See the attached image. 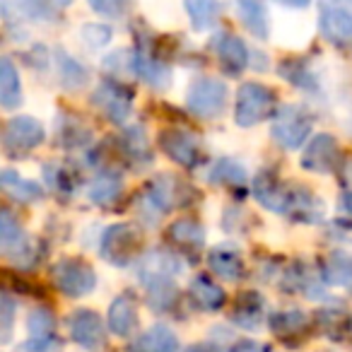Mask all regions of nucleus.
Returning a JSON list of instances; mask_svg holds the SVG:
<instances>
[{
	"mask_svg": "<svg viewBox=\"0 0 352 352\" xmlns=\"http://www.w3.org/2000/svg\"><path fill=\"white\" fill-rule=\"evenodd\" d=\"M184 184L182 179H171V176L162 174L152 179L145 188H142L140 198H138V215L147 222V225H157V217L164 215L174 206H182L176 201H184Z\"/></svg>",
	"mask_w": 352,
	"mask_h": 352,
	"instance_id": "f257e3e1",
	"label": "nucleus"
},
{
	"mask_svg": "<svg viewBox=\"0 0 352 352\" xmlns=\"http://www.w3.org/2000/svg\"><path fill=\"white\" fill-rule=\"evenodd\" d=\"M314 126V116L299 104H285L275 109L273 123H270V135L275 138L280 147L285 150H297L307 142Z\"/></svg>",
	"mask_w": 352,
	"mask_h": 352,
	"instance_id": "f03ea898",
	"label": "nucleus"
},
{
	"mask_svg": "<svg viewBox=\"0 0 352 352\" xmlns=\"http://www.w3.org/2000/svg\"><path fill=\"white\" fill-rule=\"evenodd\" d=\"M275 92L261 82H244L236 92L234 102V121L241 128L258 126L268 116L275 113Z\"/></svg>",
	"mask_w": 352,
	"mask_h": 352,
	"instance_id": "7ed1b4c3",
	"label": "nucleus"
},
{
	"mask_svg": "<svg viewBox=\"0 0 352 352\" xmlns=\"http://www.w3.org/2000/svg\"><path fill=\"white\" fill-rule=\"evenodd\" d=\"M51 280L65 297H85L97 287V273L80 258H63L51 268Z\"/></svg>",
	"mask_w": 352,
	"mask_h": 352,
	"instance_id": "20e7f679",
	"label": "nucleus"
},
{
	"mask_svg": "<svg viewBox=\"0 0 352 352\" xmlns=\"http://www.w3.org/2000/svg\"><path fill=\"white\" fill-rule=\"evenodd\" d=\"M318 27L331 44H347L352 39V0H321Z\"/></svg>",
	"mask_w": 352,
	"mask_h": 352,
	"instance_id": "39448f33",
	"label": "nucleus"
},
{
	"mask_svg": "<svg viewBox=\"0 0 352 352\" xmlns=\"http://www.w3.org/2000/svg\"><path fill=\"white\" fill-rule=\"evenodd\" d=\"M186 104L196 116L217 118L227 107V85L215 78H198L188 89Z\"/></svg>",
	"mask_w": 352,
	"mask_h": 352,
	"instance_id": "423d86ee",
	"label": "nucleus"
},
{
	"mask_svg": "<svg viewBox=\"0 0 352 352\" xmlns=\"http://www.w3.org/2000/svg\"><path fill=\"white\" fill-rule=\"evenodd\" d=\"M46 138V131L36 118L32 116H15L8 121L3 131V150L10 157H20L39 147Z\"/></svg>",
	"mask_w": 352,
	"mask_h": 352,
	"instance_id": "0eeeda50",
	"label": "nucleus"
},
{
	"mask_svg": "<svg viewBox=\"0 0 352 352\" xmlns=\"http://www.w3.org/2000/svg\"><path fill=\"white\" fill-rule=\"evenodd\" d=\"M92 104L111 123H123L133 107V89L113 80H104L92 94Z\"/></svg>",
	"mask_w": 352,
	"mask_h": 352,
	"instance_id": "6e6552de",
	"label": "nucleus"
},
{
	"mask_svg": "<svg viewBox=\"0 0 352 352\" xmlns=\"http://www.w3.org/2000/svg\"><path fill=\"white\" fill-rule=\"evenodd\" d=\"M99 254L113 265H128L138 254V232L131 225H113L104 232Z\"/></svg>",
	"mask_w": 352,
	"mask_h": 352,
	"instance_id": "1a4fd4ad",
	"label": "nucleus"
},
{
	"mask_svg": "<svg viewBox=\"0 0 352 352\" xmlns=\"http://www.w3.org/2000/svg\"><path fill=\"white\" fill-rule=\"evenodd\" d=\"M254 198L265 210L289 215V208L294 203V186H285L270 171H261L254 179Z\"/></svg>",
	"mask_w": 352,
	"mask_h": 352,
	"instance_id": "9d476101",
	"label": "nucleus"
},
{
	"mask_svg": "<svg viewBox=\"0 0 352 352\" xmlns=\"http://www.w3.org/2000/svg\"><path fill=\"white\" fill-rule=\"evenodd\" d=\"M179 273H182V263L176 256L166 254V251H152L138 263V278L147 289L174 283V275Z\"/></svg>",
	"mask_w": 352,
	"mask_h": 352,
	"instance_id": "9b49d317",
	"label": "nucleus"
},
{
	"mask_svg": "<svg viewBox=\"0 0 352 352\" xmlns=\"http://www.w3.org/2000/svg\"><path fill=\"white\" fill-rule=\"evenodd\" d=\"M160 147L169 160L182 166H196L201 160V142L193 133L182 128H166L160 133Z\"/></svg>",
	"mask_w": 352,
	"mask_h": 352,
	"instance_id": "f8f14e48",
	"label": "nucleus"
},
{
	"mask_svg": "<svg viewBox=\"0 0 352 352\" xmlns=\"http://www.w3.org/2000/svg\"><path fill=\"white\" fill-rule=\"evenodd\" d=\"M70 338H73L78 345H82L85 350H97L107 342V328L104 321L97 316V311H89V309H78V311L70 314Z\"/></svg>",
	"mask_w": 352,
	"mask_h": 352,
	"instance_id": "ddd939ff",
	"label": "nucleus"
},
{
	"mask_svg": "<svg viewBox=\"0 0 352 352\" xmlns=\"http://www.w3.org/2000/svg\"><path fill=\"white\" fill-rule=\"evenodd\" d=\"M338 160H340V150H338L336 138L328 135V133H318L304 150L302 166L307 171H314V174H328L338 166Z\"/></svg>",
	"mask_w": 352,
	"mask_h": 352,
	"instance_id": "4468645a",
	"label": "nucleus"
},
{
	"mask_svg": "<svg viewBox=\"0 0 352 352\" xmlns=\"http://www.w3.org/2000/svg\"><path fill=\"white\" fill-rule=\"evenodd\" d=\"M215 51H217V58H220V65L227 75L236 78L246 70L251 60V54L246 49V44L239 39L236 34H220L215 39Z\"/></svg>",
	"mask_w": 352,
	"mask_h": 352,
	"instance_id": "2eb2a0df",
	"label": "nucleus"
},
{
	"mask_svg": "<svg viewBox=\"0 0 352 352\" xmlns=\"http://www.w3.org/2000/svg\"><path fill=\"white\" fill-rule=\"evenodd\" d=\"M128 68H131L133 75L145 80L152 87H166V82H169V68H166L164 63H160V60L147 51L145 44L133 49L131 58H128Z\"/></svg>",
	"mask_w": 352,
	"mask_h": 352,
	"instance_id": "dca6fc26",
	"label": "nucleus"
},
{
	"mask_svg": "<svg viewBox=\"0 0 352 352\" xmlns=\"http://www.w3.org/2000/svg\"><path fill=\"white\" fill-rule=\"evenodd\" d=\"M107 326L113 336L128 338L138 326V304L131 294H118L109 307Z\"/></svg>",
	"mask_w": 352,
	"mask_h": 352,
	"instance_id": "f3484780",
	"label": "nucleus"
},
{
	"mask_svg": "<svg viewBox=\"0 0 352 352\" xmlns=\"http://www.w3.org/2000/svg\"><path fill=\"white\" fill-rule=\"evenodd\" d=\"M54 8L51 0H3V15L8 22L12 17L27 22H51L56 15Z\"/></svg>",
	"mask_w": 352,
	"mask_h": 352,
	"instance_id": "a211bd4d",
	"label": "nucleus"
},
{
	"mask_svg": "<svg viewBox=\"0 0 352 352\" xmlns=\"http://www.w3.org/2000/svg\"><path fill=\"white\" fill-rule=\"evenodd\" d=\"M268 323H270V328H273V333L285 345H297L299 340L307 338L304 333H307V328H309V318H307V314L297 311V309L273 314Z\"/></svg>",
	"mask_w": 352,
	"mask_h": 352,
	"instance_id": "6ab92c4d",
	"label": "nucleus"
},
{
	"mask_svg": "<svg viewBox=\"0 0 352 352\" xmlns=\"http://www.w3.org/2000/svg\"><path fill=\"white\" fill-rule=\"evenodd\" d=\"M208 265L222 280H241L244 275V258L239 249L232 244H220L208 254Z\"/></svg>",
	"mask_w": 352,
	"mask_h": 352,
	"instance_id": "aec40b11",
	"label": "nucleus"
},
{
	"mask_svg": "<svg viewBox=\"0 0 352 352\" xmlns=\"http://www.w3.org/2000/svg\"><path fill=\"white\" fill-rule=\"evenodd\" d=\"M30 347L34 352H46L56 345V318L49 309H34L27 321Z\"/></svg>",
	"mask_w": 352,
	"mask_h": 352,
	"instance_id": "412c9836",
	"label": "nucleus"
},
{
	"mask_svg": "<svg viewBox=\"0 0 352 352\" xmlns=\"http://www.w3.org/2000/svg\"><path fill=\"white\" fill-rule=\"evenodd\" d=\"M188 292H191V302L196 304L201 311H217V309L225 307L227 294L220 285L215 283L208 275H196L188 285Z\"/></svg>",
	"mask_w": 352,
	"mask_h": 352,
	"instance_id": "4be33fe9",
	"label": "nucleus"
},
{
	"mask_svg": "<svg viewBox=\"0 0 352 352\" xmlns=\"http://www.w3.org/2000/svg\"><path fill=\"white\" fill-rule=\"evenodd\" d=\"M0 188H3V193L8 198H12L17 203H34L41 201V196H44V188L39 184L30 182V179H25V176H20L12 169H6L0 174Z\"/></svg>",
	"mask_w": 352,
	"mask_h": 352,
	"instance_id": "5701e85b",
	"label": "nucleus"
},
{
	"mask_svg": "<svg viewBox=\"0 0 352 352\" xmlns=\"http://www.w3.org/2000/svg\"><path fill=\"white\" fill-rule=\"evenodd\" d=\"M263 297L258 292H244L236 297L232 309V321L246 331H256L263 321Z\"/></svg>",
	"mask_w": 352,
	"mask_h": 352,
	"instance_id": "b1692460",
	"label": "nucleus"
},
{
	"mask_svg": "<svg viewBox=\"0 0 352 352\" xmlns=\"http://www.w3.org/2000/svg\"><path fill=\"white\" fill-rule=\"evenodd\" d=\"M239 17L244 27L251 32L256 39H268L270 27H268V10H265L263 0H234Z\"/></svg>",
	"mask_w": 352,
	"mask_h": 352,
	"instance_id": "393cba45",
	"label": "nucleus"
},
{
	"mask_svg": "<svg viewBox=\"0 0 352 352\" xmlns=\"http://www.w3.org/2000/svg\"><path fill=\"white\" fill-rule=\"evenodd\" d=\"M166 236H169L176 246H182V249H186V251H198L206 244V230H203L201 222L191 220V217L171 222L169 230H166Z\"/></svg>",
	"mask_w": 352,
	"mask_h": 352,
	"instance_id": "a878e982",
	"label": "nucleus"
},
{
	"mask_svg": "<svg viewBox=\"0 0 352 352\" xmlns=\"http://www.w3.org/2000/svg\"><path fill=\"white\" fill-rule=\"evenodd\" d=\"M0 104H3V109H17L22 104L20 73L8 56L0 60Z\"/></svg>",
	"mask_w": 352,
	"mask_h": 352,
	"instance_id": "bb28decb",
	"label": "nucleus"
},
{
	"mask_svg": "<svg viewBox=\"0 0 352 352\" xmlns=\"http://www.w3.org/2000/svg\"><path fill=\"white\" fill-rule=\"evenodd\" d=\"M323 280L328 285H338L352 292V256L345 251H336V254L326 256L323 261Z\"/></svg>",
	"mask_w": 352,
	"mask_h": 352,
	"instance_id": "cd10ccee",
	"label": "nucleus"
},
{
	"mask_svg": "<svg viewBox=\"0 0 352 352\" xmlns=\"http://www.w3.org/2000/svg\"><path fill=\"white\" fill-rule=\"evenodd\" d=\"M56 68H58V80L65 89H80L87 85V68L80 60H75L70 54H65L63 49L56 51Z\"/></svg>",
	"mask_w": 352,
	"mask_h": 352,
	"instance_id": "c85d7f7f",
	"label": "nucleus"
},
{
	"mask_svg": "<svg viewBox=\"0 0 352 352\" xmlns=\"http://www.w3.org/2000/svg\"><path fill=\"white\" fill-rule=\"evenodd\" d=\"M184 6H186L188 20H191V27L196 32L210 30L222 10L220 0H184Z\"/></svg>",
	"mask_w": 352,
	"mask_h": 352,
	"instance_id": "c756f323",
	"label": "nucleus"
},
{
	"mask_svg": "<svg viewBox=\"0 0 352 352\" xmlns=\"http://www.w3.org/2000/svg\"><path fill=\"white\" fill-rule=\"evenodd\" d=\"M140 352H179V338L164 323H155L138 342Z\"/></svg>",
	"mask_w": 352,
	"mask_h": 352,
	"instance_id": "7c9ffc66",
	"label": "nucleus"
},
{
	"mask_svg": "<svg viewBox=\"0 0 352 352\" xmlns=\"http://www.w3.org/2000/svg\"><path fill=\"white\" fill-rule=\"evenodd\" d=\"M121 191H123L121 174H116V171H102L92 182L87 196H89V201L97 203V206H107V203L116 201Z\"/></svg>",
	"mask_w": 352,
	"mask_h": 352,
	"instance_id": "2f4dec72",
	"label": "nucleus"
},
{
	"mask_svg": "<svg viewBox=\"0 0 352 352\" xmlns=\"http://www.w3.org/2000/svg\"><path fill=\"white\" fill-rule=\"evenodd\" d=\"M123 150L131 157L133 162H140V164H147L152 160V150L150 142H147V135L140 126L138 128H128L126 135H123Z\"/></svg>",
	"mask_w": 352,
	"mask_h": 352,
	"instance_id": "473e14b6",
	"label": "nucleus"
},
{
	"mask_svg": "<svg viewBox=\"0 0 352 352\" xmlns=\"http://www.w3.org/2000/svg\"><path fill=\"white\" fill-rule=\"evenodd\" d=\"M25 239L27 236L22 234L20 222L15 220L10 208H3V212H0V246H3V251L10 254V251L15 249V246H20Z\"/></svg>",
	"mask_w": 352,
	"mask_h": 352,
	"instance_id": "72a5a7b5",
	"label": "nucleus"
},
{
	"mask_svg": "<svg viewBox=\"0 0 352 352\" xmlns=\"http://www.w3.org/2000/svg\"><path fill=\"white\" fill-rule=\"evenodd\" d=\"M56 138L60 140V145L78 147V145H85V142L89 140V131L80 121H75V118L63 116L60 118V123L56 121Z\"/></svg>",
	"mask_w": 352,
	"mask_h": 352,
	"instance_id": "f704fd0d",
	"label": "nucleus"
},
{
	"mask_svg": "<svg viewBox=\"0 0 352 352\" xmlns=\"http://www.w3.org/2000/svg\"><path fill=\"white\" fill-rule=\"evenodd\" d=\"M210 182L212 184H230V186H241L246 182V171L241 164L232 160H220L210 169Z\"/></svg>",
	"mask_w": 352,
	"mask_h": 352,
	"instance_id": "c9c22d12",
	"label": "nucleus"
},
{
	"mask_svg": "<svg viewBox=\"0 0 352 352\" xmlns=\"http://www.w3.org/2000/svg\"><path fill=\"white\" fill-rule=\"evenodd\" d=\"M280 75L302 89H316V78H314L302 63H297V60H285V63L280 65Z\"/></svg>",
	"mask_w": 352,
	"mask_h": 352,
	"instance_id": "e433bc0d",
	"label": "nucleus"
},
{
	"mask_svg": "<svg viewBox=\"0 0 352 352\" xmlns=\"http://www.w3.org/2000/svg\"><path fill=\"white\" fill-rule=\"evenodd\" d=\"M80 36H82V41L89 49H102V46H107L109 41H111L113 32H111V27H107V25L89 22V25H85L82 30H80Z\"/></svg>",
	"mask_w": 352,
	"mask_h": 352,
	"instance_id": "4c0bfd02",
	"label": "nucleus"
},
{
	"mask_svg": "<svg viewBox=\"0 0 352 352\" xmlns=\"http://www.w3.org/2000/svg\"><path fill=\"white\" fill-rule=\"evenodd\" d=\"M87 6L102 17L121 20V17L131 10V0H87Z\"/></svg>",
	"mask_w": 352,
	"mask_h": 352,
	"instance_id": "58836bf2",
	"label": "nucleus"
},
{
	"mask_svg": "<svg viewBox=\"0 0 352 352\" xmlns=\"http://www.w3.org/2000/svg\"><path fill=\"white\" fill-rule=\"evenodd\" d=\"M46 182H51V186L56 191H73L75 188V176H70V169L63 164L46 166Z\"/></svg>",
	"mask_w": 352,
	"mask_h": 352,
	"instance_id": "ea45409f",
	"label": "nucleus"
},
{
	"mask_svg": "<svg viewBox=\"0 0 352 352\" xmlns=\"http://www.w3.org/2000/svg\"><path fill=\"white\" fill-rule=\"evenodd\" d=\"M12 314H15V302H12L10 294H3L0 299V316H3V340L10 338V328H12Z\"/></svg>",
	"mask_w": 352,
	"mask_h": 352,
	"instance_id": "a19ab883",
	"label": "nucleus"
},
{
	"mask_svg": "<svg viewBox=\"0 0 352 352\" xmlns=\"http://www.w3.org/2000/svg\"><path fill=\"white\" fill-rule=\"evenodd\" d=\"M230 352H273L265 342L258 340H239L230 347Z\"/></svg>",
	"mask_w": 352,
	"mask_h": 352,
	"instance_id": "79ce46f5",
	"label": "nucleus"
},
{
	"mask_svg": "<svg viewBox=\"0 0 352 352\" xmlns=\"http://www.w3.org/2000/svg\"><path fill=\"white\" fill-rule=\"evenodd\" d=\"M275 3H280V6H287V8H307L311 0H275Z\"/></svg>",
	"mask_w": 352,
	"mask_h": 352,
	"instance_id": "37998d69",
	"label": "nucleus"
},
{
	"mask_svg": "<svg viewBox=\"0 0 352 352\" xmlns=\"http://www.w3.org/2000/svg\"><path fill=\"white\" fill-rule=\"evenodd\" d=\"M186 352H217V347H215V345H208V342H201V345L188 347Z\"/></svg>",
	"mask_w": 352,
	"mask_h": 352,
	"instance_id": "c03bdc74",
	"label": "nucleus"
},
{
	"mask_svg": "<svg viewBox=\"0 0 352 352\" xmlns=\"http://www.w3.org/2000/svg\"><path fill=\"white\" fill-rule=\"evenodd\" d=\"M342 210H345L347 215H352V191H347L345 196H342Z\"/></svg>",
	"mask_w": 352,
	"mask_h": 352,
	"instance_id": "a18cd8bd",
	"label": "nucleus"
},
{
	"mask_svg": "<svg viewBox=\"0 0 352 352\" xmlns=\"http://www.w3.org/2000/svg\"><path fill=\"white\" fill-rule=\"evenodd\" d=\"M51 3H54L56 8H68L70 3H73V0H51Z\"/></svg>",
	"mask_w": 352,
	"mask_h": 352,
	"instance_id": "49530a36",
	"label": "nucleus"
}]
</instances>
